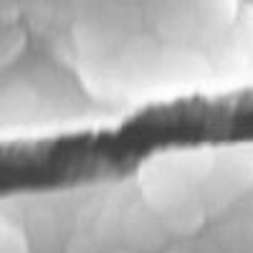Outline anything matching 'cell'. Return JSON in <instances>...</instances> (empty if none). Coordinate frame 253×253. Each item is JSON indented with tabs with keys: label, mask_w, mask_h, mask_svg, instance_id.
Masks as SVG:
<instances>
[{
	"label": "cell",
	"mask_w": 253,
	"mask_h": 253,
	"mask_svg": "<svg viewBox=\"0 0 253 253\" xmlns=\"http://www.w3.org/2000/svg\"><path fill=\"white\" fill-rule=\"evenodd\" d=\"M215 150H170L152 155L139 167V187L144 203L155 213L167 205L200 198L205 172Z\"/></svg>",
	"instance_id": "cell-1"
},
{
	"label": "cell",
	"mask_w": 253,
	"mask_h": 253,
	"mask_svg": "<svg viewBox=\"0 0 253 253\" xmlns=\"http://www.w3.org/2000/svg\"><path fill=\"white\" fill-rule=\"evenodd\" d=\"M248 187H253V147L215 150L200 187V198L208 208V215L225 210Z\"/></svg>",
	"instance_id": "cell-2"
},
{
	"label": "cell",
	"mask_w": 253,
	"mask_h": 253,
	"mask_svg": "<svg viewBox=\"0 0 253 253\" xmlns=\"http://www.w3.org/2000/svg\"><path fill=\"white\" fill-rule=\"evenodd\" d=\"M236 18V0H177L165 8L160 31L165 38L185 43L190 38L225 31Z\"/></svg>",
	"instance_id": "cell-3"
},
{
	"label": "cell",
	"mask_w": 253,
	"mask_h": 253,
	"mask_svg": "<svg viewBox=\"0 0 253 253\" xmlns=\"http://www.w3.org/2000/svg\"><path fill=\"white\" fill-rule=\"evenodd\" d=\"M124 233L132 243L142 246V248H150L160 241V236L165 233V225L157 218V213L147 205L144 210H129V215L124 220Z\"/></svg>",
	"instance_id": "cell-4"
},
{
	"label": "cell",
	"mask_w": 253,
	"mask_h": 253,
	"mask_svg": "<svg viewBox=\"0 0 253 253\" xmlns=\"http://www.w3.org/2000/svg\"><path fill=\"white\" fill-rule=\"evenodd\" d=\"M243 253H253V230H251V236L246 238V246H243Z\"/></svg>",
	"instance_id": "cell-5"
},
{
	"label": "cell",
	"mask_w": 253,
	"mask_h": 253,
	"mask_svg": "<svg viewBox=\"0 0 253 253\" xmlns=\"http://www.w3.org/2000/svg\"><path fill=\"white\" fill-rule=\"evenodd\" d=\"M119 253H134V251H119Z\"/></svg>",
	"instance_id": "cell-6"
},
{
	"label": "cell",
	"mask_w": 253,
	"mask_h": 253,
	"mask_svg": "<svg viewBox=\"0 0 253 253\" xmlns=\"http://www.w3.org/2000/svg\"><path fill=\"white\" fill-rule=\"evenodd\" d=\"M170 253H182V251H170Z\"/></svg>",
	"instance_id": "cell-7"
}]
</instances>
